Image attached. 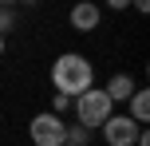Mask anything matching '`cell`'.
I'll return each instance as SVG.
<instances>
[{"instance_id": "30bf717a", "label": "cell", "mask_w": 150, "mask_h": 146, "mask_svg": "<svg viewBox=\"0 0 150 146\" xmlns=\"http://www.w3.org/2000/svg\"><path fill=\"white\" fill-rule=\"evenodd\" d=\"M63 146H71V142H63Z\"/></svg>"}, {"instance_id": "7a4b0ae2", "label": "cell", "mask_w": 150, "mask_h": 146, "mask_svg": "<svg viewBox=\"0 0 150 146\" xmlns=\"http://www.w3.org/2000/svg\"><path fill=\"white\" fill-rule=\"evenodd\" d=\"M111 115H115V103L107 99L103 87H91V91H83L79 99H75V118H79L83 130H95V126H103Z\"/></svg>"}, {"instance_id": "3957f363", "label": "cell", "mask_w": 150, "mask_h": 146, "mask_svg": "<svg viewBox=\"0 0 150 146\" xmlns=\"http://www.w3.org/2000/svg\"><path fill=\"white\" fill-rule=\"evenodd\" d=\"M28 134H32V146H63L67 123H63L59 115H52V111H40V115H32Z\"/></svg>"}, {"instance_id": "ba28073f", "label": "cell", "mask_w": 150, "mask_h": 146, "mask_svg": "<svg viewBox=\"0 0 150 146\" xmlns=\"http://www.w3.org/2000/svg\"><path fill=\"white\" fill-rule=\"evenodd\" d=\"M12 24H16V12L8 4H0V36H4V32H12Z\"/></svg>"}, {"instance_id": "6da1fadb", "label": "cell", "mask_w": 150, "mask_h": 146, "mask_svg": "<svg viewBox=\"0 0 150 146\" xmlns=\"http://www.w3.org/2000/svg\"><path fill=\"white\" fill-rule=\"evenodd\" d=\"M52 87H55V95H63V99H79L83 91H91V87H95V67H91V59L79 55V51H63L59 59L52 63Z\"/></svg>"}, {"instance_id": "277c9868", "label": "cell", "mask_w": 150, "mask_h": 146, "mask_svg": "<svg viewBox=\"0 0 150 146\" xmlns=\"http://www.w3.org/2000/svg\"><path fill=\"white\" fill-rule=\"evenodd\" d=\"M142 130H146V126H138L134 118H127V115H111L103 123V138L111 142V146H134Z\"/></svg>"}, {"instance_id": "5b68a950", "label": "cell", "mask_w": 150, "mask_h": 146, "mask_svg": "<svg viewBox=\"0 0 150 146\" xmlns=\"http://www.w3.org/2000/svg\"><path fill=\"white\" fill-rule=\"evenodd\" d=\"M99 20H103V12H99V4H91V0H83V4L71 8V28L75 32H95Z\"/></svg>"}, {"instance_id": "52a82bcc", "label": "cell", "mask_w": 150, "mask_h": 146, "mask_svg": "<svg viewBox=\"0 0 150 146\" xmlns=\"http://www.w3.org/2000/svg\"><path fill=\"white\" fill-rule=\"evenodd\" d=\"M127 118H134L138 126H146V118H150V91H142V87H138V91L130 95V111H127Z\"/></svg>"}, {"instance_id": "8992f818", "label": "cell", "mask_w": 150, "mask_h": 146, "mask_svg": "<svg viewBox=\"0 0 150 146\" xmlns=\"http://www.w3.org/2000/svg\"><path fill=\"white\" fill-rule=\"evenodd\" d=\"M103 91H107L111 103H130V95H134L138 87H134V79H130L127 71H119V75H111V83H107Z\"/></svg>"}, {"instance_id": "9c48e42d", "label": "cell", "mask_w": 150, "mask_h": 146, "mask_svg": "<svg viewBox=\"0 0 150 146\" xmlns=\"http://www.w3.org/2000/svg\"><path fill=\"white\" fill-rule=\"evenodd\" d=\"M0 55H4V36H0Z\"/></svg>"}]
</instances>
